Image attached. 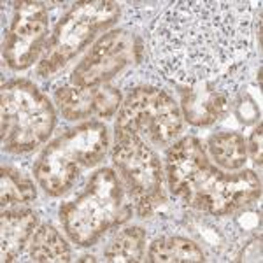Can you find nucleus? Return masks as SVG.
<instances>
[{
    "label": "nucleus",
    "instance_id": "3",
    "mask_svg": "<svg viewBox=\"0 0 263 263\" xmlns=\"http://www.w3.org/2000/svg\"><path fill=\"white\" fill-rule=\"evenodd\" d=\"M109 132L104 123L90 121L65 132L41 153L33 174L39 186L51 197H62L78 177L104 160Z\"/></svg>",
    "mask_w": 263,
    "mask_h": 263
},
{
    "label": "nucleus",
    "instance_id": "16",
    "mask_svg": "<svg viewBox=\"0 0 263 263\" xmlns=\"http://www.w3.org/2000/svg\"><path fill=\"white\" fill-rule=\"evenodd\" d=\"M28 254L32 261L39 263H62L70 261L72 251L62 233L51 224L37 227L28 244Z\"/></svg>",
    "mask_w": 263,
    "mask_h": 263
},
{
    "label": "nucleus",
    "instance_id": "7",
    "mask_svg": "<svg viewBox=\"0 0 263 263\" xmlns=\"http://www.w3.org/2000/svg\"><path fill=\"white\" fill-rule=\"evenodd\" d=\"M111 158L141 218H149L167 202L162 163L149 144L134 135H120Z\"/></svg>",
    "mask_w": 263,
    "mask_h": 263
},
{
    "label": "nucleus",
    "instance_id": "4",
    "mask_svg": "<svg viewBox=\"0 0 263 263\" xmlns=\"http://www.w3.org/2000/svg\"><path fill=\"white\" fill-rule=\"evenodd\" d=\"M2 147L7 153H30L44 144L57 125L48 97L32 81L12 79L2 84Z\"/></svg>",
    "mask_w": 263,
    "mask_h": 263
},
{
    "label": "nucleus",
    "instance_id": "5",
    "mask_svg": "<svg viewBox=\"0 0 263 263\" xmlns=\"http://www.w3.org/2000/svg\"><path fill=\"white\" fill-rule=\"evenodd\" d=\"M120 14V6L111 0L74 4L53 28L44 54L37 63V76L46 79L57 74L95 41L97 35L116 25Z\"/></svg>",
    "mask_w": 263,
    "mask_h": 263
},
{
    "label": "nucleus",
    "instance_id": "6",
    "mask_svg": "<svg viewBox=\"0 0 263 263\" xmlns=\"http://www.w3.org/2000/svg\"><path fill=\"white\" fill-rule=\"evenodd\" d=\"M116 137L134 135L149 146H167L182 130V112L167 91L139 86L121 102L116 120Z\"/></svg>",
    "mask_w": 263,
    "mask_h": 263
},
{
    "label": "nucleus",
    "instance_id": "2",
    "mask_svg": "<svg viewBox=\"0 0 263 263\" xmlns=\"http://www.w3.org/2000/svg\"><path fill=\"white\" fill-rule=\"evenodd\" d=\"M132 218L125 184L112 168H100L74 200L60 207V221L74 244L90 248L112 228Z\"/></svg>",
    "mask_w": 263,
    "mask_h": 263
},
{
    "label": "nucleus",
    "instance_id": "20",
    "mask_svg": "<svg viewBox=\"0 0 263 263\" xmlns=\"http://www.w3.org/2000/svg\"><path fill=\"white\" fill-rule=\"evenodd\" d=\"M261 123H258V126L254 128V132L249 137V142H248V151L251 153L253 160L256 162L258 165H261V160H263V151H261Z\"/></svg>",
    "mask_w": 263,
    "mask_h": 263
},
{
    "label": "nucleus",
    "instance_id": "10",
    "mask_svg": "<svg viewBox=\"0 0 263 263\" xmlns=\"http://www.w3.org/2000/svg\"><path fill=\"white\" fill-rule=\"evenodd\" d=\"M141 49V41L130 32L111 30L104 33L72 70L70 84L79 88L102 86L135 62Z\"/></svg>",
    "mask_w": 263,
    "mask_h": 263
},
{
    "label": "nucleus",
    "instance_id": "14",
    "mask_svg": "<svg viewBox=\"0 0 263 263\" xmlns=\"http://www.w3.org/2000/svg\"><path fill=\"white\" fill-rule=\"evenodd\" d=\"M39 227V214L32 209L2 211L0 218V254L2 261H14L28 248Z\"/></svg>",
    "mask_w": 263,
    "mask_h": 263
},
{
    "label": "nucleus",
    "instance_id": "13",
    "mask_svg": "<svg viewBox=\"0 0 263 263\" xmlns=\"http://www.w3.org/2000/svg\"><path fill=\"white\" fill-rule=\"evenodd\" d=\"M230 86L218 83H202L195 86H181V112L195 126H209L224 116L230 107Z\"/></svg>",
    "mask_w": 263,
    "mask_h": 263
},
{
    "label": "nucleus",
    "instance_id": "9",
    "mask_svg": "<svg viewBox=\"0 0 263 263\" xmlns=\"http://www.w3.org/2000/svg\"><path fill=\"white\" fill-rule=\"evenodd\" d=\"M49 14L42 2H14V11L4 33L2 54L14 70L39 62L49 39Z\"/></svg>",
    "mask_w": 263,
    "mask_h": 263
},
{
    "label": "nucleus",
    "instance_id": "11",
    "mask_svg": "<svg viewBox=\"0 0 263 263\" xmlns=\"http://www.w3.org/2000/svg\"><path fill=\"white\" fill-rule=\"evenodd\" d=\"M260 197L261 181L253 171H242L232 176L223 174L216 186H213L198 200L195 209L209 216L221 218V216H232L246 209Z\"/></svg>",
    "mask_w": 263,
    "mask_h": 263
},
{
    "label": "nucleus",
    "instance_id": "8",
    "mask_svg": "<svg viewBox=\"0 0 263 263\" xmlns=\"http://www.w3.org/2000/svg\"><path fill=\"white\" fill-rule=\"evenodd\" d=\"M165 168L172 195L193 209L223 177V172L211 163L205 146L195 137H184L168 147Z\"/></svg>",
    "mask_w": 263,
    "mask_h": 263
},
{
    "label": "nucleus",
    "instance_id": "17",
    "mask_svg": "<svg viewBox=\"0 0 263 263\" xmlns=\"http://www.w3.org/2000/svg\"><path fill=\"white\" fill-rule=\"evenodd\" d=\"M147 261L153 263H193L205 261L200 246L184 237H160L149 246Z\"/></svg>",
    "mask_w": 263,
    "mask_h": 263
},
{
    "label": "nucleus",
    "instance_id": "15",
    "mask_svg": "<svg viewBox=\"0 0 263 263\" xmlns=\"http://www.w3.org/2000/svg\"><path fill=\"white\" fill-rule=\"evenodd\" d=\"M37 198V190L30 176L11 165L0 168V205L2 211L23 209Z\"/></svg>",
    "mask_w": 263,
    "mask_h": 263
},
{
    "label": "nucleus",
    "instance_id": "1",
    "mask_svg": "<svg viewBox=\"0 0 263 263\" xmlns=\"http://www.w3.org/2000/svg\"><path fill=\"white\" fill-rule=\"evenodd\" d=\"M254 20L242 0H179L155 20L151 57L179 86L218 83L237 88L253 51Z\"/></svg>",
    "mask_w": 263,
    "mask_h": 263
},
{
    "label": "nucleus",
    "instance_id": "12",
    "mask_svg": "<svg viewBox=\"0 0 263 263\" xmlns=\"http://www.w3.org/2000/svg\"><path fill=\"white\" fill-rule=\"evenodd\" d=\"M54 100L65 120H84L90 116L112 118L121 107V93L118 88L102 84L93 88H79L74 84L58 86Z\"/></svg>",
    "mask_w": 263,
    "mask_h": 263
},
{
    "label": "nucleus",
    "instance_id": "19",
    "mask_svg": "<svg viewBox=\"0 0 263 263\" xmlns=\"http://www.w3.org/2000/svg\"><path fill=\"white\" fill-rule=\"evenodd\" d=\"M146 232L141 227H130L118 233L104 251V260L112 263H137L144 260Z\"/></svg>",
    "mask_w": 263,
    "mask_h": 263
},
{
    "label": "nucleus",
    "instance_id": "18",
    "mask_svg": "<svg viewBox=\"0 0 263 263\" xmlns=\"http://www.w3.org/2000/svg\"><path fill=\"white\" fill-rule=\"evenodd\" d=\"M209 153L219 167L239 171L248 162V144L237 132H221L209 139Z\"/></svg>",
    "mask_w": 263,
    "mask_h": 263
}]
</instances>
